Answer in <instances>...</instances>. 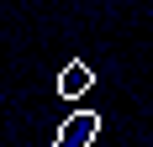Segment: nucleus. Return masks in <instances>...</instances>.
I'll return each mask as SVG.
<instances>
[{"label": "nucleus", "mask_w": 153, "mask_h": 147, "mask_svg": "<svg viewBox=\"0 0 153 147\" xmlns=\"http://www.w3.org/2000/svg\"><path fill=\"white\" fill-rule=\"evenodd\" d=\"M95 132H100V116H95V110H74V116H63L58 142H53V147H90Z\"/></svg>", "instance_id": "f257e3e1"}, {"label": "nucleus", "mask_w": 153, "mask_h": 147, "mask_svg": "<svg viewBox=\"0 0 153 147\" xmlns=\"http://www.w3.org/2000/svg\"><path fill=\"white\" fill-rule=\"evenodd\" d=\"M90 84H95V74H90V63H79V58L58 74V95H63V100H79V95H90Z\"/></svg>", "instance_id": "f03ea898"}]
</instances>
